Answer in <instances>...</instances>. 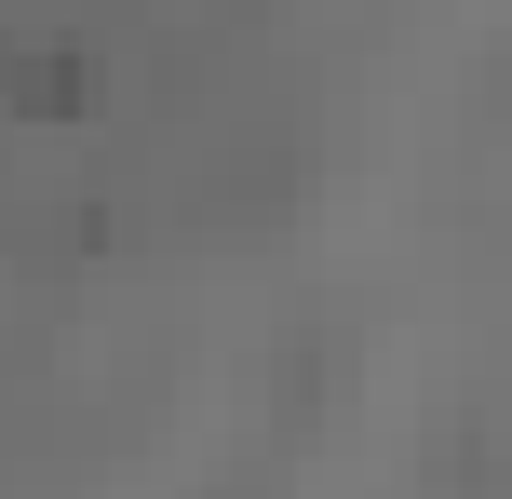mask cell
Here are the masks:
<instances>
[{
  "label": "cell",
  "instance_id": "1",
  "mask_svg": "<svg viewBox=\"0 0 512 499\" xmlns=\"http://www.w3.org/2000/svg\"><path fill=\"white\" fill-rule=\"evenodd\" d=\"M108 68L68 41H0V108H27V122H95Z\"/></svg>",
  "mask_w": 512,
  "mask_h": 499
}]
</instances>
